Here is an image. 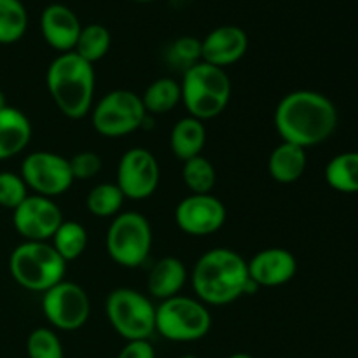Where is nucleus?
I'll return each instance as SVG.
<instances>
[{
	"label": "nucleus",
	"mask_w": 358,
	"mask_h": 358,
	"mask_svg": "<svg viewBox=\"0 0 358 358\" xmlns=\"http://www.w3.org/2000/svg\"><path fill=\"white\" fill-rule=\"evenodd\" d=\"M275 128L282 142L303 149L331 138L338 128V108L318 91L299 90L285 94L276 105Z\"/></svg>",
	"instance_id": "1"
},
{
	"label": "nucleus",
	"mask_w": 358,
	"mask_h": 358,
	"mask_svg": "<svg viewBox=\"0 0 358 358\" xmlns=\"http://www.w3.org/2000/svg\"><path fill=\"white\" fill-rule=\"evenodd\" d=\"M192 289L203 304L226 306L259 289L248 276L247 261L231 248H212L192 269Z\"/></svg>",
	"instance_id": "2"
},
{
	"label": "nucleus",
	"mask_w": 358,
	"mask_h": 358,
	"mask_svg": "<svg viewBox=\"0 0 358 358\" xmlns=\"http://www.w3.org/2000/svg\"><path fill=\"white\" fill-rule=\"evenodd\" d=\"M94 69L73 51L56 56L45 73V86L58 110L69 119H80L93 108Z\"/></svg>",
	"instance_id": "3"
},
{
	"label": "nucleus",
	"mask_w": 358,
	"mask_h": 358,
	"mask_svg": "<svg viewBox=\"0 0 358 358\" xmlns=\"http://www.w3.org/2000/svg\"><path fill=\"white\" fill-rule=\"evenodd\" d=\"M180 91L182 103L187 108L189 115L205 122L226 110L233 86L226 70L198 62L184 70Z\"/></svg>",
	"instance_id": "4"
},
{
	"label": "nucleus",
	"mask_w": 358,
	"mask_h": 358,
	"mask_svg": "<svg viewBox=\"0 0 358 358\" xmlns=\"http://www.w3.org/2000/svg\"><path fill=\"white\" fill-rule=\"evenodd\" d=\"M9 271L17 285L44 294L65 280L66 262L48 241H23L10 254Z\"/></svg>",
	"instance_id": "5"
},
{
	"label": "nucleus",
	"mask_w": 358,
	"mask_h": 358,
	"mask_svg": "<svg viewBox=\"0 0 358 358\" xmlns=\"http://www.w3.org/2000/svg\"><path fill=\"white\" fill-rule=\"evenodd\" d=\"M212 329L206 304L187 296L161 301L156 308V332L173 343H192L205 338Z\"/></svg>",
	"instance_id": "6"
},
{
	"label": "nucleus",
	"mask_w": 358,
	"mask_h": 358,
	"mask_svg": "<svg viewBox=\"0 0 358 358\" xmlns=\"http://www.w3.org/2000/svg\"><path fill=\"white\" fill-rule=\"evenodd\" d=\"M105 313L112 329L126 341L150 339L156 332V306L135 289L112 290L105 301Z\"/></svg>",
	"instance_id": "7"
},
{
	"label": "nucleus",
	"mask_w": 358,
	"mask_h": 358,
	"mask_svg": "<svg viewBox=\"0 0 358 358\" xmlns=\"http://www.w3.org/2000/svg\"><path fill=\"white\" fill-rule=\"evenodd\" d=\"M107 254L122 268H138L147 261L152 248V229L142 213L122 212L107 231Z\"/></svg>",
	"instance_id": "8"
},
{
	"label": "nucleus",
	"mask_w": 358,
	"mask_h": 358,
	"mask_svg": "<svg viewBox=\"0 0 358 358\" xmlns=\"http://www.w3.org/2000/svg\"><path fill=\"white\" fill-rule=\"evenodd\" d=\"M147 119L142 96L129 90H114L91 108V122L96 133L119 138L142 128Z\"/></svg>",
	"instance_id": "9"
},
{
	"label": "nucleus",
	"mask_w": 358,
	"mask_h": 358,
	"mask_svg": "<svg viewBox=\"0 0 358 358\" xmlns=\"http://www.w3.org/2000/svg\"><path fill=\"white\" fill-rule=\"evenodd\" d=\"M42 311L45 320L58 331H77L90 318V297L80 285L62 280L42 294Z\"/></svg>",
	"instance_id": "10"
},
{
	"label": "nucleus",
	"mask_w": 358,
	"mask_h": 358,
	"mask_svg": "<svg viewBox=\"0 0 358 358\" xmlns=\"http://www.w3.org/2000/svg\"><path fill=\"white\" fill-rule=\"evenodd\" d=\"M21 178L38 196L56 198L72 187L73 180L66 157L49 150L28 154L21 163Z\"/></svg>",
	"instance_id": "11"
},
{
	"label": "nucleus",
	"mask_w": 358,
	"mask_h": 358,
	"mask_svg": "<svg viewBox=\"0 0 358 358\" xmlns=\"http://www.w3.org/2000/svg\"><path fill=\"white\" fill-rule=\"evenodd\" d=\"M159 175V164L154 154L143 147H133L126 150L119 161L115 184L124 198L142 201L156 192Z\"/></svg>",
	"instance_id": "12"
},
{
	"label": "nucleus",
	"mask_w": 358,
	"mask_h": 358,
	"mask_svg": "<svg viewBox=\"0 0 358 358\" xmlns=\"http://www.w3.org/2000/svg\"><path fill=\"white\" fill-rule=\"evenodd\" d=\"M62 222V210L45 196L30 194L16 210H13L14 229L24 238V241H49Z\"/></svg>",
	"instance_id": "13"
},
{
	"label": "nucleus",
	"mask_w": 358,
	"mask_h": 358,
	"mask_svg": "<svg viewBox=\"0 0 358 358\" xmlns=\"http://www.w3.org/2000/svg\"><path fill=\"white\" fill-rule=\"evenodd\" d=\"M226 206L212 194H191L175 208L178 229L191 236H208L217 233L226 222Z\"/></svg>",
	"instance_id": "14"
},
{
	"label": "nucleus",
	"mask_w": 358,
	"mask_h": 358,
	"mask_svg": "<svg viewBox=\"0 0 358 358\" xmlns=\"http://www.w3.org/2000/svg\"><path fill=\"white\" fill-rule=\"evenodd\" d=\"M248 49V35L243 28L234 24L217 27L201 41V62L226 66L240 62Z\"/></svg>",
	"instance_id": "15"
},
{
	"label": "nucleus",
	"mask_w": 358,
	"mask_h": 358,
	"mask_svg": "<svg viewBox=\"0 0 358 358\" xmlns=\"http://www.w3.org/2000/svg\"><path fill=\"white\" fill-rule=\"evenodd\" d=\"M248 266V276L257 287H280L289 283L297 271V261L285 248L257 252Z\"/></svg>",
	"instance_id": "16"
},
{
	"label": "nucleus",
	"mask_w": 358,
	"mask_h": 358,
	"mask_svg": "<svg viewBox=\"0 0 358 358\" xmlns=\"http://www.w3.org/2000/svg\"><path fill=\"white\" fill-rule=\"evenodd\" d=\"M83 24L70 7L63 3H51L42 10L41 31L49 48L58 52L73 51Z\"/></svg>",
	"instance_id": "17"
},
{
	"label": "nucleus",
	"mask_w": 358,
	"mask_h": 358,
	"mask_svg": "<svg viewBox=\"0 0 358 358\" xmlns=\"http://www.w3.org/2000/svg\"><path fill=\"white\" fill-rule=\"evenodd\" d=\"M187 280L185 264L177 257H163L154 262L147 276V290L156 299L166 301L178 296Z\"/></svg>",
	"instance_id": "18"
},
{
	"label": "nucleus",
	"mask_w": 358,
	"mask_h": 358,
	"mask_svg": "<svg viewBox=\"0 0 358 358\" xmlns=\"http://www.w3.org/2000/svg\"><path fill=\"white\" fill-rule=\"evenodd\" d=\"M31 140L30 119L16 107L0 110V161L17 156Z\"/></svg>",
	"instance_id": "19"
},
{
	"label": "nucleus",
	"mask_w": 358,
	"mask_h": 358,
	"mask_svg": "<svg viewBox=\"0 0 358 358\" xmlns=\"http://www.w3.org/2000/svg\"><path fill=\"white\" fill-rule=\"evenodd\" d=\"M306 149L294 145V143L282 142L269 154V175L278 184H294V182H297L306 171Z\"/></svg>",
	"instance_id": "20"
},
{
	"label": "nucleus",
	"mask_w": 358,
	"mask_h": 358,
	"mask_svg": "<svg viewBox=\"0 0 358 358\" xmlns=\"http://www.w3.org/2000/svg\"><path fill=\"white\" fill-rule=\"evenodd\" d=\"M205 143V122L196 117H191V115L182 117L180 121L175 122L173 129L170 133V147L177 159L189 161L196 156H201Z\"/></svg>",
	"instance_id": "21"
},
{
	"label": "nucleus",
	"mask_w": 358,
	"mask_h": 358,
	"mask_svg": "<svg viewBox=\"0 0 358 358\" xmlns=\"http://www.w3.org/2000/svg\"><path fill=\"white\" fill-rule=\"evenodd\" d=\"M325 180L334 191L345 194L358 192V150L341 152L325 166Z\"/></svg>",
	"instance_id": "22"
},
{
	"label": "nucleus",
	"mask_w": 358,
	"mask_h": 358,
	"mask_svg": "<svg viewBox=\"0 0 358 358\" xmlns=\"http://www.w3.org/2000/svg\"><path fill=\"white\" fill-rule=\"evenodd\" d=\"M182 101L180 83L171 77H161L154 80L142 94V103L145 107L147 115H161L173 110Z\"/></svg>",
	"instance_id": "23"
},
{
	"label": "nucleus",
	"mask_w": 358,
	"mask_h": 358,
	"mask_svg": "<svg viewBox=\"0 0 358 358\" xmlns=\"http://www.w3.org/2000/svg\"><path fill=\"white\" fill-rule=\"evenodd\" d=\"M110 44L112 37L108 28L100 23H91L83 27V30H80L73 52L93 65V63L100 62L107 55L108 49H110Z\"/></svg>",
	"instance_id": "24"
},
{
	"label": "nucleus",
	"mask_w": 358,
	"mask_h": 358,
	"mask_svg": "<svg viewBox=\"0 0 358 358\" xmlns=\"http://www.w3.org/2000/svg\"><path fill=\"white\" fill-rule=\"evenodd\" d=\"M52 240V247L58 252L59 257L65 262L76 261L84 254L87 245V233L84 226L76 220H63L62 226L56 229Z\"/></svg>",
	"instance_id": "25"
},
{
	"label": "nucleus",
	"mask_w": 358,
	"mask_h": 358,
	"mask_svg": "<svg viewBox=\"0 0 358 358\" xmlns=\"http://www.w3.org/2000/svg\"><path fill=\"white\" fill-rule=\"evenodd\" d=\"M28 13L21 0H0V44H14L27 34Z\"/></svg>",
	"instance_id": "26"
},
{
	"label": "nucleus",
	"mask_w": 358,
	"mask_h": 358,
	"mask_svg": "<svg viewBox=\"0 0 358 358\" xmlns=\"http://www.w3.org/2000/svg\"><path fill=\"white\" fill-rule=\"evenodd\" d=\"M124 199V194L117 184H98L87 194L86 206L91 215L107 219V217L119 215Z\"/></svg>",
	"instance_id": "27"
},
{
	"label": "nucleus",
	"mask_w": 358,
	"mask_h": 358,
	"mask_svg": "<svg viewBox=\"0 0 358 358\" xmlns=\"http://www.w3.org/2000/svg\"><path fill=\"white\" fill-rule=\"evenodd\" d=\"M182 178L192 194H210L215 187L217 173L213 164L206 157L196 156L192 159L184 161Z\"/></svg>",
	"instance_id": "28"
},
{
	"label": "nucleus",
	"mask_w": 358,
	"mask_h": 358,
	"mask_svg": "<svg viewBox=\"0 0 358 358\" xmlns=\"http://www.w3.org/2000/svg\"><path fill=\"white\" fill-rule=\"evenodd\" d=\"M28 358H65L63 345L56 332L48 327H38L27 339Z\"/></svg>",
	"instance_id": "29"
},
{
	"label": "nucleus",
	"mask_w": 358,
	"mask_h": 358,
	"mask_svg": "<svg viewBox=\"0 0 358 358\" xmlns=\"http://www.w3.org/2000/svg\"><path fill=\"white\" fill-rule=\"evenodd\" d=\"M28 187L21 175L13 171H0V206L16 210L28 198Z\"/></svg>",
	"instance_id": "30"
},
{
	"label": "nucleus",
	"mask_w": 358,
	"mask_h": 358,
	"mask_svg": "<svg viewBox=\"0 0 358 358\" xmlns=\"http://www.w3.org/2000/svg\"><path fill=\"white\" fill-rule=\"evenodd\" d=\"M170 59L184 70L196 65L201 62V41L194 37L177 38L170 49Z\"/></svg>",
	"instance_id": "31"
},
{
	"label": "nucleus",
	"mask_w": 358,
	"mask_h": 358,
	"mask_svg": "<svg viewBox=\"0 0 358 358\" xmlns=\"http://www.w3.org/2000/svg\"><path fill=\"white\" fill-rule=\"evenodd\" d=\"M70 171H72L73 180H90L96 177L101 170V159L96 152L91 150H83L77 152L69 159Z\"/></svg>",
	"instance_id": "32"
},
{
	"label": "nucleus",
	"mask_w": 358,
	"mask_h": 358,
	"mask_svg": "<svg viewBox=\"0 0 358 358\" xmlns=\"http://www.w3.org/2000/svg\"><path fill=\"white\" fill-rule=\"evenodd\" d=\"M117 358H156V350L149 339L142 341H126L124 348L119 352Z\"/></svg>",
	"instance_id": "33"
},
{
	"label": "nucleus",
	"mask_w": 358,
	"mask_h": 358,
	"mask_svg": "<svg viewBox=\"0 0 358 358\" xmlns=\"http://www.w3.org/2000/svg\"><path fill=\"white\" fill-rule=\"evenodd\" d=\"M6 107H9L7 105V98H6V93H3L2 90H0V110H3Z\"/></svg>",
	"instance_id": "34"
},
{
	"label": "nucleus",
	"mask_w": 358,
	"mask_h": 358,
	"mask_svg": "<svg viewBox=\"0 0 358 358\" xmlns=\"http://www.w3.org/2000/svg\"><path fill=\"white\" fill-rule=\"evenodd\" d=\"M227 358H254V357L248 355V353H233V355Z\"/></svg>",
	"instance_id": "35"
},
{
	"label": "nucleus",
	"mask_w": 358,
	"mask_h": 358,
	"mask_svg": "<svg viewBox=\"0 0 358 358\" xmlns=\"http://www.w3.org/2000/svg\"><path fill=\"white\" fill-rule=\"evenodd\" d=\"M133 2H142V3H147V2H156V0H133Z\"/></svg>",
	"instance_id": "36"
},
{
	"label": "nucleus",
	"mask_w": 358,
	"mask_h": 358,
	"mask_svg": "<svg viewBox=\"0 0 358 358\" xmlns=\"http://www.w3.org/2000/svg\"><path fill=\"white\" fill-rule=\"evenodd\" d=\"M180 358H199V357H196V355H184V357H180Z\"/></svg>",
	"instance_id": "37"
}]
</instances>
